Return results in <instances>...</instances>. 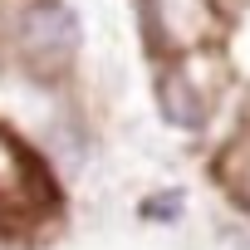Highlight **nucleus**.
<instances>
[{
  "label": "nucleus",
  "mask_w": 250,
  "mask_h": 250,
  "mask_svg": "<svg viewBox=\"0 0 250 250\" xmlns=\"http://www.w3.org/2000/svg\"><path fill=\"white\" fill-rule=\"evenodd\" d=\"M157 103H162V118L177 123V128H201V118H206V103L182 69H167L157 79Z\"/></svg>",
  "instance_id": "20e7f679"
},
{
  "label": "nucleus",
  "mask_w": 250,
  "mask_h": 250,
  "mask_svg": "<svg viewBox=\"0 0 250 250\" xmlns=\"http://www.w3.org/2000/svg\"><path fill=\"white\" fill-rule=\"evenodd\" d=\"M15 40L30 69L59 74L79 54V20L69 5H25V15L15 20Z\"/></svg>",
  "instance_id": "f257e3e1"
},
{
  "label": "nucleus",
  "mask_w": 250,
  "mask_h": 250,
  "mask_svg": "<svg viewBox=\"0 0 250 250\" xmlns=\"http://www.w3.org/2000/svg\"><path fill=\"white\" fill-rule=\"evenodd\" d=\"M147 30L162 49H191L211 35V5L206 0H143Z\"/></svg>",
  "instance_id": "f03ea898"
},
{
  "label": "nucleus",
  "mask_w": 250,
  "mask_h": 250,
  "mask_svg": "<svg viewBox=\"0 0 250 250\" xmlns=\"http://www.w3.org/2000/svg\"><path fill=\"white\" fill-rule=\"evenodd\" d=\"M44 196V177L30 162V152L0 133V206H30Z\"/></svg>",
  "instance_id": "7ed1b4c3"
}]
</instances>
